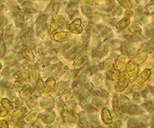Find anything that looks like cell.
<instances>
[{
	"mask_svg": "<svg viewBox=\"0 0 154 128\" xmlns=\"http://www.w3.org/2000/svg\"><path fill=\"white\" fill-rule=\"evenodd\" d=\"M29 128H39V127H38V126H35V125H32V126H31Z\"/></svg>",
	"mask_w": 154,
	"mask_h": 128,
	"instance_id": "cell-55",
	"label": "cell"
},
{
	"mask_svg": "<svg viewBox=\"0 0 154 128\" xmlns=\"http://www.w3.org/2000/svg\"><path fill=\"white\" fill-rule=\"evenodd\" d=\"M81 9H82V12L83 14L87 16V17H91L92 16V13H93V11H92V8L88 6H82L81 7Z\"/></svg>",
	"mask_w": 154,
	"mask_h": 128,
	"instance_id": "cell-39",
	"label": "cell"
},
{
	"mask_svg": "<svg viewBox=\"0 0 154 128\" xmlns=\"http://www.w3.org/2000/svg\"><path fill=\"white\" fill-rule=\"evenodd\" d=\"M57 25H58V27L60 28V29H63V28H66L67 26L68 25V21L66 20V18L63 16V15L60 14H55L54 16V20Z\"/></svg>",
	"mask_w": 154,
	"mask_h": 128,
	"instance_id": "cell-24",
	"label": "cell"
},
{
	"mask_svg": "<svg viewBox=\"0 0 154 128\" xmlns=\"http://www.w3.org/2000/svg\"><path fill=\"white\" fill-rule=\"evenodd\" d=\"M15 25L18 29H23L25 25V18L22 11L15 14Z\"/></svg>",
	"mask_w": 154,
	"mask_h": 128,
	"instance_id": "cell-25",
	"label": "cell"
},
{
	"mask_svg": "<svg viewBox=\"0 0 154 128\" xmlns=\"http://www.w3.org/2000/svg\"><path fill=\"white\" fill-rule=\"evenodd\" d=\"M129 27V31L131 32H133L134 35L140 36L142 35V32H143V29L141 28L137 23L136 22H133V23H130V25Z\"/></svg>",
	"mask_w": 154,
	"mask_h": 128,
	"instance_id": "cell-27",
	"label": "cell"
},
{
	"mask_svg": "<svg viewBox=\"0 0 154 128\" xmlns=\"http://www.w3.org/2000/svg\"><path fill=\"white\" fill-rule=\"evenodd\" d=\"M106 1H107V2H109V3H111V2H112L113 0H106Z\"/></svg>",
	"mask_w": 154,
	"mask_h": 128,
	"instance_id": "cell-57",
	"label": "cell"
},
{
	"mask_svg": "<svg viewBox=\"0 0 154 128\" xmlns=\"http://www.w3.org/2000/svg\"><path fill=\"white\" fill-rule=\"evenodd\" d=\"M129 84H130V80L126 77L125 74L120 72V75L118 76L117 81L114 82L113 90L117 93H124V91L129 87Z\"/></svg>",
	"mask_w": 154,
	"mask_h": 128,
	"instance_id": "cell-2",
	"label": "cell"
},
{
	"mask_svg": "<svg viewBox=\"0 0 154 128\" xmlns=\"http://www.w3.org/2000/svg\"><path fill=\"white\" fill-rule=\"evenodd\" d=\"M29 71L27 69H22V70H19L17 72L14 73V75L12 76V80L14 82H16L19 79L29 78Z\"/></svg>",
	"mask_w": 154,
	"mask_h": 128,
	"instance_id": "cell-23",
	"label": "cell"
},
{
	"mask_svg": "<svg viewBox=\"0 0 154 128\" xmlns=\"http://www.w3.org/2000/svg\"><path fill=\"white\" fill-rule=\"evenodd\" d=\"M48 21V17L45 14H40L36 19L37 25H45Z\"/></svg>",
	"mask_w": 154,
	"mask_h": 128,
	"instance_id": "cell-36",
	"label": "cell"
},
{
	"mask_svg": "<svg viewBox=\"0 0 154 128\" xmlns=\"http://www.w3.org/2000/svg\"><path fill=\"white\" fill-rule=\"evenodd\" d=\"M26 14H34V13H36V9L35 8H28V9H24Z\"/></svg>",
	"mask_w": 154,
	"mask_h": 128,
	"instance_id": "cell-50",
	"label": "cell"
},
{
	"mask_svg": "<svg viewBox=\"0 0 154 128\" xmlns=\"http://www.w3.org/2000/svg\"><path fill=\"white\" fill-rule=\"evenodd\" d=\"M73 96H74V91L72 88L68 87L67 90H65L64 92L63 93V94L60 96L59 98L63 101V102L66 103L69 101H71L73 98Z\"/></svg>",
	"mask_w": 154,
	"mask_h": 128,
	"instance_id": "cell-21",
	"label": "cell"
},
{
	"mask_svg": "<svg viewBox=\"0 0 154 128\" xmlns=\"http://www.w3.org/2000/svg\"><path fill=\"white\" fill-rule=\"evenodd\" d=\"M119 106L120 107H127L132 105V101L129 98V96H126L124 94L119 95Z\"/></svg>",
	"mask_w": 154,
	"mask_h": 128,
	"instance_id": "cell-29",
	"label": "cell"
},
{
	"mask_svg": "<svg viewBox=\"0 0 154 128\" xmlns=\"http://www.w3.org/2000/svg\"><path fill=\"white\" fill-rule=\"evenodd\" d=\"M8 114L9 112L0 105V118H5Z\"/></svg>",
	"mask_w": 154,
	"mask_h": 128,
	"instance_id": "cell-45",
	"label": "cell"
},
{
	"mask_svg": "<svg viewBox=\"0 0 154 128\" xmlns=\"http://www.w3.org/2000/svg\"><path fill=\"white\" fill-rule=\"evenodd\" d=\"M56 79L55 78L50 77L48 78L46 82L43 83V91H42V96H49L54 92L55 86H56Z\"/></svg>",
	"mask_w": 154,
	"mask_h": 128,
	"instance_id": "cell-6",
	"label": "cell"
},
{
	"mask_svg": "<svg viewBox=\"0 0 154 128\" xmlns=\"http://www.w3.org/2000/svg\"><path fill=\"white\" fill-rule=\"evenodd\" d=\"M43 128H55L52 124H48V125H43Z\"/></svg>",
	"mask_w": 154,
	"mask_h": 128,
	"instance_id": "cell-54",
	"label": "cell"
},
{
	"mask_svg": "<svg viewBox=\"0 0 154 128\" xmlns=\"http://www.w3.org/2000/svg\"><path fill=\"white\" fill-rule=\"evenodd\" d=\"M147 21V18H140L139 19V23H141V24H144Z\"/></svg>",
	"mask_w": 154,
	"mask_h": 128,
	"instance_id": "cell-53",
	"label": "cell"
},
{
	"mask_svg": "<svg viewBox=\"0 0 154 128\" xmlns=\"http://www.w3.org/2000/svg\"><path fill=\"white\" fill-rule=\"evenodd\" d=\"M2 69H3V64L0 62V71H1Z\"/></svg>",
	"mask_w": 154,
	"mask_h": 128,
	"instance_id": "cell-56",
	"label": "cell"
},
{
	"mask_svg": "<svg viewBox=\"0 0 154 128\" xmlns=\"http://www.w3.org/2000/svg\"><path fill=\"white\" fill-rule=\"evenodd\" d=\"M69 87V82L65 81V80H62L60 82H56V86L54 88V92H53V97L56 98V97H60L63 93L65 90H67Z\"/></svg>",
	"mask_w": 154,
	"mask_h": 128,
	"instance_id": "cell-10",
	"label": "cell"
},
{
	"mask_svg": "<svg viewBox=\"0 0 154 128\" xmlns=\"http://www.w3.org/2000/svg\"><path fill=\"white\" fill-rule=\"evenodd\" d=\"M0 128H9L8 122L4 118H0Z\"/></svg>",
	"mask_w": 154,
	"mask_h": 128,
	"instance_id": "cell-47",
	"label": "cell"
},
{
	"mask_svg": "<svg viewBox=\"0 0 154 128\" xmlns=\"http://www.w3.org/2000/svg\"><path fill=\"white\" fill-rule=\"evenodd\" d=\"M39 107L43 110L53 109L55 107V99H54V97L44 96V98L40 101Z\"/></svg>",
	"mask_w": 154,
	"mask_h": 128,
	"instance_id": "cell-15",
	"label": "cell"
},
{
	"mask_svg": "<svg viewBox=\"0 0 154 128\" xmlns=\"http://www.w3.org/2000/svg\"><path fill=\"white\" fill-rule=\"evenodd\" d=\"M133 15V13L131 10H127V13H126V18H130L131 16Z\"/></svg>",
	"mask_w": 154,
	"mask_h": 128,
	"instance_id": "cell-52",
	"label": "cell"
},
{
	"mask_svg": "<svg viewBox=\"0 0 154 128\" xmlns=\"http://www.w3.org/2000/svg\"><path fill=\"white\" fill-rule=\"evenodd\" d=\"M149 58V56L147 53H140L137 55L136 57L133 58V62L137 65H142V64L145 63Z\"/></svg>",
	"mask_w": 154,
	"mask_h": 128,
	"instance_id": "cell-20",
	"label": "cell"
},
{
	"mask_svg": "<svg viewBox=\"0 0 154 128\" xmlns=\"http://www.w3.org/2000/svg\"><path fill=\"white\" fill-rule=\"evenodd\" d=\"M128 62V57L126 56V55H119L117 57V59L115 61V63H116V67L118 69V72H122L124 71L126 67V64Z\"/></svg>",
	"mask_w": 154,
	"mask_h": 128,
	"instance_id": "cell-18",
	"label": "cell"
},
{
	"mask_svg": "<svg viewBox=\"0 0 154 128\" xmlns=\"http://www.w3.org/2000/svg\"><path fill=\"white\" fill-rule=\"evenodd\" d=\"M79 126L82 128H92L89 123V118L88 115L86 112H80V115L79 116Z\"/></svg>",
	"mask_w": 154,
	"mask_h": 128,
	"instance_id": "cell-19",
	"label": "cell"
},
{
	"mask_svg": "<svg viewBox=\"0 0 154 128\" xmlns=\"http://www.w3.org/2000/svg\"><path fill=\"white\" fill-rule=\"evenodd\" d=\"M125 76L128 78L130 80V81H133L135 80L136 78L138 75V72H139V68H138V66L133 62V61H128L127 64H126L125 69Z\"/></svg>",
	"mask_w": 154,
	"mask_h": 128,
	"instance_id": "cell-4",
	"label": "cell"
},
{
	"mask_svg": "<svg viewBox=\"0 0 154 128\" xmlns=\"http://www.w3.org/2000/svg\"><path fill=\"white\" fill-rule=\"evenodd\" d=\"M153 11H154V5L153 3H151V4H147V6L145 7L144 8L143 13L144 14H146L147 15H151L153 14Z\"/></svg>",
	"mask_w": 154,
	"mask_h": 128,
	"instance_id": "cell-40",
	"label": "cell"
},
{
	"mask_svg": "<svg viewBox=\"0 0 154 128\" xmlns=\"http://www.w3.org/2000/svg\"><path fill=\"white\" fill-rule=\"evenodd\" d=\"M108 44V46H109V47H111V48H112L113 50H117L118 48H119V47H121V43H120V42H119L118 40H111Z\"/></svg>",
	"mask_w": 154,
	"mask_h": 128,
	"instance_id": "cell-38",
	"label": "cell"
},
{
	"mask_svg": "<svg viewBox=\"0 0 154 128\" xmlns=\"http://www.w3.org/2000/svg\"><path fill=\"white\" fill-rule=\"evenodd\" d=\"M112 14L113 16H120L122 14V8L121 7H114L112 8Z\"/></svg>",
	"mask_w": 154,
	"mask_h": 128,
	"instance_id": "cell-43",
	"label": "cell"
},
{
	"mask_svg": "<svg viewBox=\"0 0 154 128\" xmlns=\"http://www.w3.org/2000/svg\"><path fill=\"white\" fill-rule=\"evenodd\" d=\"M5 53H6V45L5 44H2L0 46V57L3 58Z\"/></svg>",
	"mask_w": 154,
	"mask_h": 128,
	"instance_id": "cell-49",
	"label": "cell"
},
{
	"mask_svg": "<svg viewBox=\"0 0 154 128\" xmlns=\"http://www.w3.org/2000/svg\"><path fill=\"white\" fill-rule=\"evenodd\" d=\"M135 1H136V3H137V4L140 2V0H135Z\"/></svg>",
	"mask_w": 154,
	"mask_h": 128,
	"instance_id": "cell-58",
	"label": "cell"
},
{
	"mask_svg": "<svg viewBox=\"0 0 154 128\" xmlns=\"http://www.w3.org/2000/svg\"><path fill=\"white\" fill-rule=\"evenodd\" d=\"M29 77L32 82H35L38 78H40V70L36 63L29 64Z\"/></svg>",
	"mask_w": 154,
	"mask_h": 128,
	"instance_id": "cell-14",
	"label": "cell"
},
{
	"mask_svg": "<svg viewBox=\"0 0 154 128\" xmlns=\"http://www.w3.org/2000/svg\"><path fill=\"white\" fill-rule=\"evenodd\" d=\"M100 119L104 125H110L113 123V117L111 111L108 107H103L100 111Z\"/></svg>",
	"mask_w": 154,
	"mask_h": 128,
	"instance_id": "cell-11",
	"label": "cell"
},
{
	"mask_svg": "<svg viewBox=\"0 0 154 128\" xmlns=\"http://www.w3.org/2000/svg\"><path fill=\"white\" fill-rule=\"evenodd\" d=\"M90 58L91 57H90L89 53H88L86 52L81 53L74 58L73 62H72V67L73 68H75L76 70H79L86 66L88 62L90 61Z\"/></svg>",
	"mask_w": 154,
	"mask_h": 128,
	"instance_id": "cell-5",
	"label": "cell"
},
{
	"mask_svg": "<svg viewBox=\"0 0 154 128\" xmlns=\"http://www.w3.org/2000/svg\"><path fill=\"white\" fill-rule=\"evenodd\" d=\"M130 18H123L122 20L116 23L115 27H116V29L118 30V32H121V31H123L124 29H126L127 28H128V26L130 25Z\"/></svg>",
	"mask_w": 154,
	"mask_h": 128,
	"instance_id": "cell-22",
	"label": "cell"
},
{
	"mask_svg": "<svg viewBox=\"0 0 154 128\" xmlns=\"http://www.w3.org/2000/svg\"><path fill=\"white\" fill-rule=\"evenodd\" d=\"M40 111L38 109H32L29 112L26 114L25 116L23 117V122L25 124H29L32 125L35 121L38 119V115H39Z\"/></svg>",
	"mask_w": 154,
	"mask_h": 128,
	"instance_id": "cell-12",
	"label": "cell"
},
{
	"mask_svg": "<svg viewBox=\"0 0 154 128\" xmlns=\"http://www.w3.org/2000/svg\"><path fill=\"white\" fill-rule=\"evenodd\" d=\"M54 3H51L48 7L46 8V9L43 11V14H48V13H51L54 10Z\"/></svg>",
	"mask_w": 154,
	"mask_h": 128,
	"instance_id": "cell-48",
	"label": "cell"
},
{
	"mask_svg": "<svg viewBox=\"0 0 154 128\" xmlns=\"http://www.w3.org/2000/svg\"><path fill=\"white\" fill-rule=\"evenodd\" d=\"M63 121L67 123H77L79 120V115L68 110H62L60 111Z\"/></svg>",
	"mask_w": 154,
	"mask_h": 128,
	"instance_id": "cell-9",
	"label": "cell"
},
{
	"mask_svg": "<svg viewBox=\"0 0 154 128\" xmlns=\"http://www.w3.org/2000/svg\"><path fill=\"white\" fill-rule=\"evenodd\" d=\"M0 105L4 107V109H6L8 112H11L14 109L12 101L10 99H8V98H6V97L1 99V101H0Z\"/></svg>",
	"mask_w": 154,
	"mask_h": 128,
	"instance_id": "cell-28",
	"label": "cell"
},
{
	"mask_svg": "<svg viewBox=\"0 0 154 128\" xmlns=\"http://www.w3.org/2000/svg\"><path fill=\"white\" fill-rule=\"evenodd\" d=\"M151 2H152V3H153V2H154V0H151Z\"/></svg>",
	"mask_w": 154,
	"mask_h": 128,
	"instance_id": "cell-59",
	"label": "cell"
},
{
	"mask_svg": "<svg viewBox=\"0 0 154 128\" xmlns=\"http://www.w3.org/2000/svg\"><path fill=\"white\" fill-rule=\"evenodd\" d=\"M63 110L71 111L72 112H75V113L78 114L82 112V107L79 103H77L75 101L71 100V101L64 103L63 107Z\"/></svg>",
	"mask_w": 154,
	"mask_h": 128,
	"instance_id": "cell-16",
	"label": "cell"
},
{
	"mask_svg": "<svg viewBox=\"0 0 154 128\" xmlns=\"http://www.w3.org/2000/svg\"><path fill=\"white\" fill-rule=\"evenodd\" d=\"M23 8L24 9H28V8H36L34 7V4L32 3V1H25L23 3Z\"/></svg>",
	"mask_w": 154,
	"mask_h": 128,
	"instance_id": "cell-42",
	"label": "cell"
},
{
	"mask_svg": "<svg viewBox=\"0 0 154 128\" xmlns=\"http://www.w3.org/2000/svg\"><path fill=\"white\" fill-rule=\"evenodd\" d=\"M119 6L126 10H131L133 8V4L131 0H117Z\"/></svg>",
	"mask_w": 154,
	"mask_h": 128,
	"instance_id": "cell-32",
	"label": "cell"
},
{
	"mask_svg": "<svg viewBox=\"0 0 154 128\" xmlns=\"http://www.w3.org/2000/svg\"><path fill=\"white\" fill-rule=\"evenodd\" d=\"M57 119V113L54 109L44 110L38 115V120L43 125L53 124Z\"/></svg>",
	"mask_w": 154,
	"mask_h": 128,
	"instance_id": "cell-3",
	"label": "cell"
},
{
	"mask_svg": "<svg viewBox=\"0 0 154 128\" xmlns=\"http://www.w3.org/2000/svg\"><path fill=\"white\" fill-rule=\"evenodd\" d=\"M68 32L73 34H81L83 32L84 29L82 26V19L81 18H75L72 23L67 26Z\"/></svg>",
	"mask_w": 154,
	"mask_h": 128,
	"instance_id": "cell-8",
	"label": "cell"
},
{
	"mask_svg": "<svg viewBox=\"0 0 154 128\" xmlns=\"http://www.w3.org/2000/svg\"><path fill=\"white\" fill-rule=\"evenodd\" d=\"M59 30H61V29L58 27V25L55 22L52 20V21L48 23V32L49 35L52 36L55 32H58Z\"/></svg>",
	"mask_w": 154,
	"mask_h": 128,
	"instance_id": "cell-31",
	"label": "cell"
},
{
	"mask_svg": "<svg viewBox=\"0 0 154 128\" xmlns=\"http://www.w3.org/2000/svg\"><path fill=\"white\" fill-rule=\"evenodd\" d=\"M12 102L14 108H20V107H24V104H25L23 99L18 96H15L14 98H12Z\"/></svg>",
	"mask_w": 154,
	"mask_h": 128,
	"instance_id": "cell-34",
	"label": "cell"
},
{
	"mask_svg": "<svg viewBox=\"0 0 154 128\" xmlns=\"http://www.w3.org/2000/svg\"><path fill=\"white\" fill-rule=\"evenodd\" d=\"M152 75H153L152 68H145L137 75L134 83L141 87H143L147 83H149L151 79H152Z\"/></svg>",
	"mask_w": 154,
	"mask_h": 128,
	"instance_id": "cell-1",
	"label": "cell"
},
{
	"mask_svg": "<svg viewBox=\"0 0 154 128\" xmlns=\"http://www.w3.org/2000/svg\"><path fill=\"white\" fill-rule=\"evenodd\" d=\"M98 72V68H97V66H92V67H90L89 68V75L90 76H94V75H96Z\"/></svg>",
	"mask_w": 154,
	"mask_h": 128,
	"instance_id": "cell-46",
	"label": "cell"
},
{
	"mask_svg": "<svg viewBox=\"0 0 154 128\" xmlns=\"http://www.w3.org/2000/svg\"><path fill=\"white\" fill-rule=\"evenodd\" d=\"M4 35H5L6 38H10L14 37V31L13 29L12 25L7 26V28L5 29V32H4Z\"/></svg>",
	"mask_w": 154,
	"mask_h": 128,
	"instance_id": "cell-35",
	"label": "cell"
},
{
	"mask_svg": "<svg viewBox=\"0 0 154 128\" xmlns=\"http://www.w3.org/2000/svg\"><path fill=\"white\" fill-rule=\"evenodd\" d=\"M20 52H21V54L22 56H23V57L27 62H32V61L35 59V54L33 53V51L31 49L30 47H22Z\"/></svg>",
	"mask_w": 154,
	"mask_h": 128,
	"instance_id": "cell-17",
	"label": "cell"
},
{
	"mask_svg": "<svg viewBox=\"0 0 154 128\" xmlns=\"http://www.w3.org/2000/svg\"><path fill=\"white\" fill-rule=\"evenodd\" d=\"M80 3L83 4L84 6H88L90 8L96 5V3L94 0H80Z\"/></svg>",
	"mask_w": 154,
	"mask_h": 128,
	"instance_id": "cell-41",
	"label": "cell"
},
{
	"mask_svg": "<svg viewBox=\"0 0 154 128\" xmlns=\"http://www.w3.org/2000/svg\"><path fill=\"white\" fill-rule=\"evenodd\" d=\"M43 79L38 78L35 82L34 87H32V92L31 97L32 99H38L42 96V91H43Z\"/></svg>",
	"mask_w": 154,
	"mask_h": 128,
	"instance_id": "cell-13",
	"label": "cell"
},
{
	"mask_svg": "<svg viewBox=\"0 0 154 128\" xmlns=\"http://www.w3.org/2000/svg\"><path fill=\"white\" fill-rule=\"evenodd\" d=\"M112 29L110 28H108V27H106V28H104V29H103V31H102V33H101V37L102 38H106V37H108L109 35V33L111 32Z\"/></svg>",
	"mask_w": 154,
	"mask_h": 128,
	"instance_id": "cell-44",
	"label": "cell"
},
{
	"mask_svg": "<svg viewBox=\"0 0 154 128\" xmlns=\"http://www.w3.org/2000/svg\"><path fill=\"white\" fill-rule=\"evenodd\" d=\"M97 128H114V126H113V124L103 125V126H97Z\"/></svg>",
	"mask_w": 154,
	"mask_h": 128,
	"instance_id": "cell-51",
	"label": "cell"
},
{
	"mask_svg": "<svg viewBox=\"0 0 154 128\" xmlns=\"http://www.w3.org/2000/svg\"><path fill=\"white\" fill-rule=\"evenodd\" d=\"M53 39L57 42V43H63L66 42H69L73 38V35L69 32L65 31H58L52 35Z\"/></svg>",
	"mask_w": 154,
	"mask_h": 128,
	"instance_id": "cell-7",
	"label": "cell"
},
{
	"mask_svg": "<svg viewBox=\"0 0 154 128\" xmlns=\"http://www.w3.org/2000/svg\"><path fill=\"white\" fill-rule=\"evenodd\" d=\"M32 86L30 83H27L23 88L20 90V96L22 98H28L32 95Z\"/></svg>",
	"mask_w": 154,
	"mask_h": 128,
	"instance_id": "cell-26",
	"label": "cell"
},
{
	"mask_svg": "<svg viewBox=\"0 0 154 128\" xmlns=\"http://www.w3.org/2000/svg\"><path fill=\"white\" fill-rule=\"evenodd\" d=\"M104 65H105V68H107L108 72H118L116 63H115V60H113L112 58L107 59L104 62Z\"/></svg>",
	"mask_w": 154,
	"mask_h": 128,
	"instance_id": "cell-30",
	"label": "cell"
},
{
	"mask_svg": "<svg viewBox=\"0 0 154 128\" xmlns=\"http://www.w3.org/2000/svg\"><path fill=\"white\" fill-rule=\"evenodd\" d=\"M37 100L32 99V97L27 101V108H29L30 110H32V109H35L37 107Z\"/></svg>",
	"mask_w": 154,
	"mask_h": 128,
	"instance_id": "cell-37",
	"label": "cell"
},
{
	"mask_svg": "<svg viewBox=\"0 0 154 128\" xmlns=\"http://www.w3.org/2000/svg\"><path fill=\"white\" fill-rule=\"evenodd\" d=\"M28 83V78H22L19 79L18 81L13 84V87L15 89V90H18V91H20L24 86Z\"/></svg>",
	"mask_w": 154,
	"mask_h": 128,
	"instance_id": "cell-33",
	"label": "cell"
}]
</instances>
